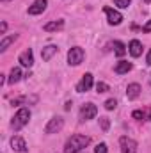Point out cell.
<instances>
[{"instance_id":"obj_1","label":"cell","mask_w":151,"mask_h":153,"mask_svg":"<svg viewBox=\"0 0 151 153\" xmlns=\"http://www.w3.org/2000/svg\"><path fill=\"white\" fill-rule=\"evenodd\" d=\"M91 144V137L89 135H82V134H75L71 135L66 144H64V153H80Z\"/></svg>"},{"instance_id":"obj_2","label":"cell","mask_w":151,"mask_h":153,"mask_svg":"<svg viewBox=\"0 0 151 153\" xmlns=\"http://www.w3.org/2000/svg\"><path fill=\"white\" fill-rule=\"evenodd\" d=\"M29 121H30V109L21 107V109H18V112L14 114L13 121H11V126H13L14 130H21L25 125H29Z\"/></svg>"},{"instance_id":"obj_3","label":"cell","mask_w":151,"mask_h":153,"mask_svg":"<svg viewBox=\"0 0 151 153\" xmlns=\"http://www.w3.org/2000/svg\"><path fill=\"white\" fill-rule=\"evenodd\" d=\"M84 59H85L84 48H80V46L70 48V52H68V64H70V66H78V64H82Z\"/></svg>"},{"instance_id":"obj_4","label":"cell","mask_w":151,"mask_h":153,"mask_svg":"<svg viewBox=\"0 0 151 153\" xmlns=\"http://www.w3.org/2000/svg\"><path fill=\"white\" fill-rule=\"evenodd\" d=\"M62 126H64V119H62L61 116H53V117L48 121V125L44 126V134H48V135L57 134V132L62 130Z\"/></svg>"},{"instance_id":"obj_5","label":"cell","mask_w":151,"mask_h":153,"mask_svg":"<svg viewBox=\"0 0 151 153\" xmlns=\"http://www.w3.org/2000/svg\"><path fill=\"white\" fill-rule=\"evenodd\" d=\"M96 114H98V107L94 103H85L80 109V121H89V119L96 117Z\"/></svg>"},{"instance_id":"obj_6","label":"cell","mask_w":151,"mask_h":153,"mask_svg":"<svg viewBox=\"0 0 151 153\" xmlns=\"http://www.w3.org/2000/svg\"><path fill=\"white\" fill-rule=\"evenodd\" d=\"M119 144H121V153H137V146L139 144L132 137H121Z\"/></svg>"},{"instance_id":"obj_7","label":"cell","mask_w":151,"mask_h":153,"mask_svg":"<svg viewBox=\"0 0 151 153\" xmlns=\"http://www.w3.org/2000/svg\"><path fill=\"white\" fill-rule=\"evenodd\" d=\"M103 11H105V14H107V22H109V25H119V23L124 20L123 14H121L119 11L112 9V7H105Z\"/></svg>"},{"instance_id":"obj_8","label":"cell","mask_w":151,"mask_h":153,"mask_svg":"<svg viewBox=\"0 0 151 153\" xmlns=\"http://www.w3.org/2000/svg\"><path fill=\"white\" fill-rule=\"evenodd\" d=\"M11 150L16 153H25L27 152V143L21 135H13L11 137Z\"/></svg>"},{"instance_id":"obj_9","label":"cell","mask_w":151,"mask_h":153,"mask_svg":"<svg viewBox=\"0 0 151 153\" xmlns=\"http://www.w3.org/2000/svg\"><path fill=\"white\" fill-rule=\"evenodd\" d=\"M18 61H20L21 66H25V68H32V66H34V52H32L30 48H27L25 52L20 53Z\"/></svg>"},{"instance_id":"obj_10","label":"cell","mask_w":151,"mask_h":153,"mask_svg":"<svg viewBox=\"0 0 151 153\" xmlns=\"http://www.w3.org/2000/svg\"><path fill=\"white\" fill-rule=\"evenodd\" d=\"M46 5H48V0H34V4L27 9V13L32 16H38V14L46 11Z\"/></svg>"},{"instance_id":"obj_11","label":"cell","mask_w":151,"mask_h":153,"mask_svg":"<svg viewBox=\"0 0 151 153\" xmlns=\"http://www.w3.org/2000/svg\"><path fill=\"white\" fill-rule=\"evenodd\" d=\"M38 102V94H30V96H20V98L11 100V105H36Z\"/></svg>"},{"instance_id":"obj_12","label":"cell","mask_w":151,"mask_h":153,"mask_svg":"<svg viewBox=\"0 0 151 153\" xmlns=\"http://www.w3.org/2000/svg\"><path fill=\"white\" fill-rule=\"evenodd\" d=\"M93 84H94V80H93V73H85V75L82 76L80 84L76 85V91H78V93H85V91H89V89L93 87Z\"/></svg>"},{"instance_id":"obj_13","label":"cell","mask_w":151,"mask_h":153,"mask_svg":"<svg viewBox=\"0 0 151 153\" xmlns=\"http://www.w3.org/2000/svg\"><path fill=\"white\" fill-rule=\"evenodd\" d=\"M141 91H142V87H141L137 82H132V84H128V87H126V98H128V100H137V98L141 96Z\"/></svg>"},{"instance_id":"obj_14","label":"cell","mask_w":151,"mask_h":153,"mask_svg":"<svg viewBox=\"0 0 151 153\" xmlns=\"http://www.w3.org/2000/svg\"><path fill=\"white\" fill-rule=\"evenodd\" d=\"M128 52H130V55L132 57H141L142 55V43L139 41V39H132L130 41V45H128Z\"/></svg>"},{"instance_id":"obj_15","label":"cell","mask_w":151,"mask_h":153,"mask_svg":"<svg viewBox=\"0 0 151 153\" xmlns=\"http://www.w3.org/2000/svg\"><path fill=\"white\" fill-rule=\"evenodd\" d=\"M57 52H59V46H57V45H46V46L41 50V59H43L44 62H48Z\"/></svg>"},{"instance_id":"obj_16","label":"cell","mask_w":151,"mask_h":153,"mask_svg":"<svg viewBox=\"0 0 151 153\" xmlns=\"http://www.w3.org/2000/svg\"><path fill=\"white\" fill-rule=\"evenodd\" d=\"M64 29V20H53V22H48L43 30L44 32H57V30H62Z\"/></svg>"},{"instance_id":"obj_17","label":"cell","mask_w":151,"mask_h":153,"mask_svg":"<svg viewBox=\"0 0 151 153\" xmlns=\"http://www.w3.org/2000/svg\"><path fill=\"white\" fill-rule=\"evenodd\" d=\"M132 68H133L132 62H128V61H119V62L114 66V73H117V75H124V73L132 71Z\"/></svg>"},{"instance_id":"obj_18","label":"cell","mask_w":151,"mask_h":153,"mask_svg":"<svg viewBox=\"0 0 151 153\" xmlns=\"http://www.w3.org/2000/svg\"><path fill=\"white\" fill-rule=\"evenodd\" d=\"M16 39H18V34H11V36H5V38L0 41V52H5V50H7V48H9V46H11V45L16 41Z\"/></svg>"},{"instance_id":"obj_19","label":"cell","mask_w":151,"mask_h":153,"mask_svg":"<svg viewBox=\"0 0 151 153\" xmlns=\"http://www.w3.org/2000/svg\"><path fill=\"white\" fill-rule=\"evenodd\" d=\"M21 70L20 68H13L11 70V73H9V76H7V82L9 84H16V82H20L21 80Z\"/></svg>"},{"instance_id":"obj_20","label":"cell","mask_w":151,"mask_h":153,"mask_svg":"<svg viewBox=\"0 0 151 153\" xmlns=\"http://www.w3.org/2000/svg\"><path fill=\"white\" fill-rule=\"evenodd\" d=\"M114 52H115L117 57H123L126 53V45L121 43V41H114Z\"/></svg>"},{"instance_id":"obj_21","label":"cell","mask_w":151,"mask_h":153,"mask_svg":"<svg viewBox=\"0 0 151 153\" xmlns=\"http://www.w3.org/2000/svg\"><path fill=\"white\" fill-rule=\"evenodd\" d=\"M100 126H101L103 132H109V128H110V119H109V117H100Z\"/></svg>"},{"instance_id":"obj_22","label":"cell","mask_w":151,"mask_h":153,"mask_svg":"<svg viewBox=\"0 0 151 153\" xmlns=\"http://www.w3.org/2000/svg\"><path fill=\"white\" fill-rule=\"evenodd\" d=\"M103 105H105V109H107V111H114V109L117 107V100H115V98H109Z\"/></svg>"},{"instance_id":"obj_23","label":"cell","mask_w":151,"mask_h":153,"mask_svg":"<svg viewBox=\"0 0 151 153\" xmlns=\"http://www.w3.org/2000/svg\"><path fill=\"white\" fill-rule=\"evenodd\" d=\"M107 91H110L109 84H105V82H98L96 84V93H107Z\"/></svg>"},{"instance_id":"obj_24","label":"cell","mask_w":151,"mask_h":153,"mask_svg":"<svg viewBox=\"0 0 151 153\" xmlns=\"http://www.w3.org/2000/svg\"><path fill=\"white\" fill-rule=\"evenodd\" d=\"M130 4H132V0H115V5H117L119 9H128Z\"/></svg>"},{"instance_id":"obj_25","label":"cell","mask_w":151,"mask_h":153,"mask_svg":"<svg viewBox=\"0 0 151 153\" xmlns=\"http://www.w3.org/2000/svg\"><path fill=\"white\" fill-rule=\"evenodd\" d=\"M94 153H109V148H107V144H105V143H100V144L94 148Z\"/></svg>"},{"instance_id":"obj_26","label":"cell","mask_w":151,"mask_h":153,"mask_svg":"<svg viewBox=\"0 0 151 153\" xmlns=\"http://www.w3.org/2000/svg\"><path fill=\"white\" fill-rule=\"evenodd\" d=\"M132 117H133V119H137V121H142L146 116H144L142 111H133V112H132Z\"/></svg>"},{"instance_id":"obj_27","label":"cell","mask_w":151,"mask_h":153,"mask_svg":"<svg viewBox=\"0 0 151 153\" xmlns=\"http://www.w3.org/2000/svg\"><path fill=\"white\" fill-rule=\"evenodd\" d=\"M142 32H144V34H150L151 32V20H148V23L142 27Z\"/></svg>"},{"instance_id":"obj_28","label":"cell","mask_w":151,"mask_h":153,"mask_svg":"<svg viewBox=\"0 0 151 153\" xmlns=\"http://www.w3.org/2000/svg\"><path fill=\"white\" fill-rule=\"evenodd\" d=\"M5 30H7V23L2 22V23H0V34H5Z\"/></svg>"},{"instance_id":"obj_29","label":"cell","mask_w":151,"mask_h":153,"mask_svg":"<svg viewBox=\"0 0 151 153\" xmlns=\"http://www.w3.org/2000/svg\"><path fill=\"white\" fill-rule=\"evenodd\" d=\"M146 64L151 66V50H148V55H146Z\"/></svg>"},{"instance_id":"obj_30","label":"cell","mask_w":151,"mask_h":153,"mask_svg":"<svg viewBox=\"0 0 151 153\" xmlns=\"http://www.w3.org/2000/svg\"><path fill=\"white\" fill-rule=\"evenodd\" d=\"M71 105H73V102H66V105H64V111H70V109H71Z\"/></svg>"},{"instance_id":"obj_31","label":"cell","mask_w":151,"mask_h":153,"mask_svg":"<svg viewBox=\"0 0 151 153\" xmlns=\"http://www.w3.org/2000/svg\"><path fill=\"white\" fill-rule=\"evenodd\" d=\"M5 84V75H0V85H4Z\"/></svg>"},{"instance_id":"obj_32","label":"cell","mask_w":151,"mask_h":153,"mask_svg":"<svg viewBox=\"0 0 151 153\" xmlns=\"http://www.w3.org/2000/svg\"><path fill=\"white\" fill-rule=\"evenodd\" d=\"M148 121H151V109L148 111Z\"/></svg>"},{"instance_id":"obj_33","label":"cell","mask_w":151,"mask_h":153,"mask_svg":"<svg viewBox=\"0 0 151 153\" xmlns=\"http://www.w3.org/2000/svg\"><path fill=\"white\" fill-rule=\"evenodd\" d=\"M0 2H2V4H7V2H9V0H0Z\"/></svg>"},{"instance_id":"obj_34","label":"cell","mask_w":151,"mask_h":153,"mask_svg":"<svg viewBox=\"0 0 151 153\" xmlns=\"http://www.w3.org/2000/svg\"><path fill=\"white\" fill-rule=\"evenodd\" d=\"M144 2H146V4H150V2H151V0H144Z\"/></svg>"}]
</instances>
